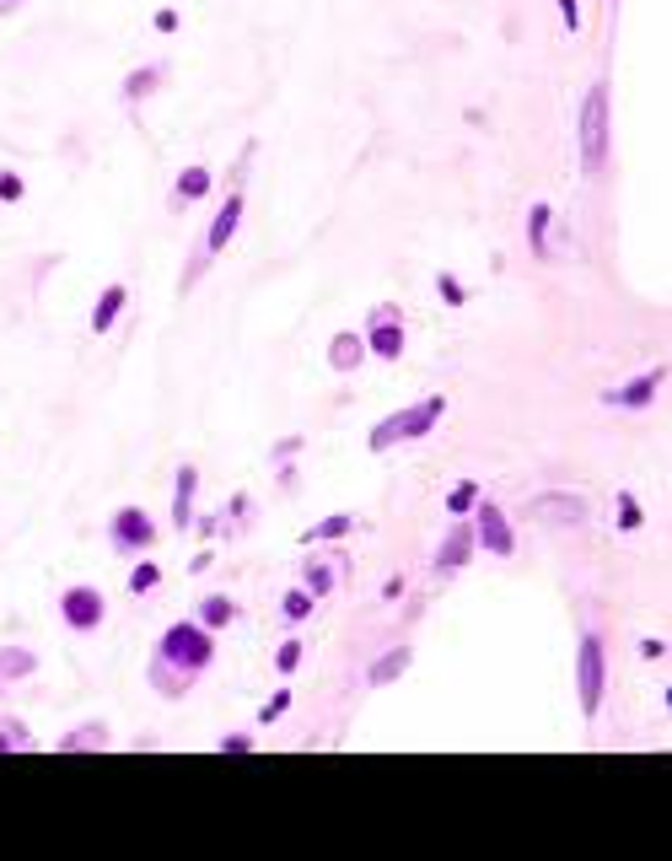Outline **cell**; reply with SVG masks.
Instances as JSON below:
<instances>
[{"mask_svg":"<svg viewBox=\"0 0 672 861\" xmlns=\"http://www.w3.org/2000/svg\"><path fill=\"white\" fill-rule=\"evenodd\" d=\"M210 663H216V636H210L199 619H173V625L162 630V641L151 647L146 684H151L162 700H184L188 689L205 678Z\"/></svg>","mask_w":672,"mask_h":861,"instance_id":"cell-1","label":"cell"},{"mask_svg":"<svg viewBox=\"0 0 672 861\" xmlns=\"http://www.w3.org/2000/svg\"><path fill=\"white\" fill-rule=\"evenodd\" d=\"M247 162H253V146H243V156H237V167H232V189H227V205L210 216V226H205V237L194 243V254H188L184 275H178V296H188L199 280H205V269L216 265L227 248H232V237H237V226H243L247 216V189H243V173Z\"/></svg>","mask_w":672,"mask_h":861,"instance_id":"cell-2","label":"cell"},{"mask_svg":"<svg viewBox=\"0 0 672 861\" xmlns=\"http://www.w3.org/2000/svg\"><path fill=\"white\" fill-rule=\"evenodd\" d=\"M441 420H447V394L415 398V404H404V409H393V415H382V420L371 426V431H367V453H393V447H409V442L430 437Z\"/></svg>","mask_w":672,"mask_h":861,"instance_id":"cell-3","label":"cell"},{"mask_svg":"<svg viewBox=\"0 0 672 861\" xmlns=\"http://www.w3.org/2000/svg\"><path fill=\"white\" fill-rule=\"evenodd\" d=\"M609 151H613V86L592 81L587 103H581V173L603 178L609 173Z\"/></svg>","mask_w":672,"mask_h":861,"instance_id":"cell-4","label":"cell"},{"mask_svg":"<svg viewBox=\"0 0 672 861\" xmlns=\"http://www.w3.org/2000/svg\"><path fill=\"white\" fill-rule=\"evenodd\" d=\"M603 695H609V647H603L598 630H581V641H576V700H581L587 722L603 711Z\"/></svg>","mask_w":672,"mask_h":861,"instance_id":"cell-5","label":"cell"},{"mask_svg":"<svg viewBox=\"0 0 672 861\" xmlns=\"http://www.w3.org/2000/svg\"><path fill=\"white\" fill-rule=\"evenodd\" d=\"M55 608H60V625L70 630V636H97V630L108 625V597L97 593V587H86V582L60 587Z\"/></svg>","mask_w":672,"mask_h":861,"instance_id":"cell-6","label":"cell"},{"mask_svg":"<svg viewBox=\"0 0 672 861\" xmlns=\"http://www.w3.org/2000/svg\"><path fill=\"white\" fill-rule=\"evenodd\" d=\"M157 538H162V528L151 523V512H146V507H119V512L108 517V549L124 555V560L151 555V549H157Z\"/></svg>","mask_w":672,"mask_h":861,"instance_id":"cell-7","label":"cell"},{"mask_svg":"<svg viewBox=\"0 0 672 861\" xmlns=\"http://www.w3.org/2000/svg\"><path fill=\"white\" fill-rule=\"evenodd\" d=\"M361 339H367V356H376V361H398L404 345H409V329H404L398 302H376V307L367 313V324H361Z\"/></svg>","mask_w":672,"mask_h":861,"instance_id":"cell-8","label":"cell"},{"mask_svg":"<svg viewBox=\"0 0 672 861\" xmlns=\"http://www.w3.org/2000/svg\"><path fill=\"white\" fill-rule=\"evenodd\" d=\"M468 528H474V544H479L485 555H495V560H511V555H517V528H511V517H506L489 496H479V507L468 512Z\"/></svg>","mask_w":672,"mask_h":861,"instance_id":"cell-9","label":"cell"},{"mask_svg":"<svg viewBox=\"0 0 672 861\" xmlns=\"http://www.w3.org/2000/svg\"><path fill=\"white\" fill-rule=\"evenodd\" d=\"M528 517H538V523H549V528H581V523L592 517V507H587V496H576V490H544V496L528 501Z\"/></svg>","mask_w":672,"mask_h":861,"instance_id":"cell-10","label":"cell"},{"mask_svg":"<svg viewBox=\"0 0 672 861\" xmlns=\"http://www.w3.org/2000/svg\"><path fill=\"white\" fill-rule=\"evenodd\" d=\"M479 555V544H474V528H468V517H452L447 533H441V544H436V560H430V571L436 577H457L468 560Z\"/></svg>","mask_w":672,"mask_h":861,"instance_id":"cell-11","label":"cell"},{"mask_svg":"<svg viewBox=\"0 0 672 861\" xmlns=\"http://www.w3.org/2000/svg\"><path fill=\"white\" fill-rule=\"evenodd\" d=\"M662 388H668V361H657L651 372L629 377L624 388H609V394H603V404H609V409H651Z\"/></svg>","mask_w":672,"mask_h":861,"instance_id":"cell-12","label":"cell"},{"mask_svg":"<svg viewBox=\"0 0 672 861\" xmlns=\"http://www.w3.org/2000/svg\"><path fill=\"white\" fill-rule=\"evenodd\" d=\"M194 496H199V468L194 464H178V474H173V528L188 533L194 523H199V512H194Z\"/></svg>","mask_w":672,"mask_h":861,"instance_id":"cell-13","label":"cell"},{"mask_svg":"<svg viewBox=\"0 0 672 861\" xmlns=\"http://www.w3.org/2000/svg\"><path fill=\"white\" fill-rule=\"evenodd\" d=\"M194 619L210 630V636H221V630H232L237 619H243V603L232 593H205L199 597V608H194Z\"/></svg>","mask_w":672,"mask_h":861,"instance_id":"cell-14","label":"cell"},{"mask_svg":"<svg viewBox=\"0 0 672 861\" xmlns=\"http://www.w3.org/2000/svg\"><path fill=\"white\" fill-rule=\"evenodd\" d=\"M162 81H167V60H146V66H135L119 81V103H146V97H157Z\"/></svg>","mask_w":672,"mask_h":861,"instance_id":"cell-15","label":"cell"},{"mask_svg":"<svg viewBox=\"0 0 672 861\" xmlns=\"http://www.w3.org/2000/svg\"><path fill=\"white\" fill-rule=\"evenodd\" d=\"M108 732H114V728H108L103 717H92V722H76V728L65 732V737L55 743V748H60V754H103V748L114 743Z\"/></svg>","mask_w":672,"mask_h":861,"instance_id":"cell-16","label":"cell"},{"mask_svg":"<svg viewBox=\"0 0 672 861\" xmlns=\"http://www.w3.org/2000/svg\"><path fill=\"white\" fill-rule=\"evenodd\" d=\"M361 361H367V339H361V329H339L334 339H328V366H334L339 377L361 372Z\"/></svg>","mask_w":672,"mask_h":861,"instance_id":"cell-17","label":"cell"},{"mask_svg":"<svg viewBox=\"0 0 672 861\" xmlns=\"http://www.w3.org/2000/svg\"><path fill=\"white\" fill-rule=\"evenodd\" d=\"M124 307H129V286H124V280H108V286L97 291V307H92V318H86V324H92V334H108V329H114V324L124 318Z\"/></svg>","mask_w":672,"mask_h":861,"instance_id":"cell-18","label":"cell"},{"mask_svg":"<svg viewBox=\"0 0 672 861\" xmlns=\"http://www.w3.org/2000/svg\"><path fill=\"white\" fill-rule=\"evenodd\" d=\"M409 663H415V647H404V641H398V647H387V652L367 667V689H387V684H398V678L409 673Z\"/></svg>","mask_w":672,"mask_h":861,"instance_id":"cell-19","label":"cell"},{"mask_svg":"<svg viewBox=\"0 0 672 861\" xmlns=\"http://www.w3.org/2000/svg\"><path fill=\"white\" fill-rule=\"evenodd\" d=\"M33 673H38V652L33 647H0V689L27 684Z\"/></svg>","mask_w":672,"mask_h":861,"instance_id":"cell-20","label":"cell"},{"mask_svg":"<svg viewBox=\"0 0 672 861\" xmlns=\"http://www.w3.org/2000/svg\"><path fill=\"white\" fill-rule=\"evenodd\" d=\"M549 226H554V205L549 199H538V205L528 210V243H533V259H554Z\"/></svg>","mask_w":672,"mask_h":861,"instance_id":"cell-21","label":"cell"},{"mask_svg":"<svg viewBox=\"0 0 672 861\" xmlns=\"http://www.w3.org/2000/svg\"><path fill=\"white\" fill-rule=\"evenodd\" d=\"M210 189H216V173L194 162V167H184V173H178V184H173V205H194V199H205Z\"/></svg>","mask_w":672,"mask_h":861,"instance_id":"cell-22","label":"cell"},{"mask_svg":"<svg viewBox=\"0 0 672 861\" xmlns=\"http://www.w3.org/2000/svg\"><path fill=\"white\" fill-rule=\"evenodd\" d=\"M345 533H356V512H328L323 523L302 528V544H306V549H312V544H339Z\"/></svg>","mask_w":672,"mask_h":861,"instance_id":"cell-23","label":"cell"},{"mask_svg":"<svg viewBox=\"0 0 672 861\" xmlns=\"http://www.w3.org/2000/svg\"><path fill=\"white\" fill-rule=\"evenodd\" d=\"M33 748H38V737L22 717H0V759L5 754H33Z\"/></svg>","mask_w":672,"mask_h":861,"instance_id":"cell-24","label":"cell"},{"mask_svg":"<svg viewBox=\"0 0 672 861\" xmlns=\"http://www.w3.org/2000/svg\"><path fill=\"white\" fill-rule=\"evenodd\" d=\"M302 587L323 603V597L339 587V566H328V560H302Z\"/></svg>","mask_w":672,"mask_h":861,"instance_id":"cell-25","label":"cell"},{"mask_svg":"<svg viewBox=\"0 0 672 861\" xmlns=\"http://www.w3.org/2000/svg\"><path fill=\"white\" fill-rule=\"evenodd\" d=\"M613 523H618V533H640V528H646V507H640V496H635V490H613Z\"/></svg>","mask_w":672,"mask_h":861,"instance_id":"cell-26","label":"cell"},{"mask_svg":"<svg viewBox=\"0 0 672 861\" xmlns=\"http://www.w3.org/2000/svg\"><path fill=\"white\" fill-rule=\"evenodd\" d=\"M124 587H129V593H135V597H151V593H157V587H162V566L140 555V560L129 566V577H124Z\"/></svg>","mask_w":672,"mask_h":861,"instance_id":"cell-27","label":"cell"},{"mask_svg":"<svg viewBox=\"0 0 672 861\" xmlns=\"http://www.w3.org/2000/svg\"><path fill=\"white\" fill-rule=\"evenodd\" d=\"M479 496H485L479 479H457V485L447 490V517H468V512L479 507Z\"/></svg>","mask_w":672,"mask_h":861,"instance_id":"cell-28","label":"cell"},{"mask_svg":"<svg viewBox=\"0 0 672 861\" xmlns=\"http://www.w3.org/2000/svg\"><path fill=\"white\" fill-rule=\"evenodd\" d=\"M312 608H317V597L306 593L302 582H297L291 593L280 597V619H286V625H302V619H312Z\"/></svg>","mask_w":672,"mask_h":861,"instance_id":"cell-29","label":"cell"},{"mask_svg":"<svg viewBox=\"0 0 672 861\" xmlns=\"http://www.w3.org/2000/svg\"><path fill=\"white\" fill-rule=\"evenodd\" d=\"M302 658H306V641H302V636H286V641H280V652H275V673H280V678H291V673L302 667Z\"/></svg>","mask_w":672,"mask_h":861,"instance_id":"cell-30","label":"cell"},{"mask_svg":"<svg viewBox=\"0 0 672 861\" xmlns=\"http://www.w3.org/2000/svg\"><path fill=\"white\" fill-rule=\"evenodd\" d=\"M436 291H441V302H447V307H463V302H468V286H463L452 269H441V275H436Z\"/></svg>","mask_w":672,"mask_h":861,"instance_id":"cell-31","label":"cell"},{"mask_svg":"<svg viewBox=\"0 0 672 861\" xmlns=\"http://www.w3.org/2000/svg\"><path fill=\"white\" fill-rule=\"evenodd\" d=\"M253 748H258L253 732H221V737H216V754H232V759H237V754H253Z\"/></svg>","mask_w":672,"mask_h":861,"instance_id":"cell-32","label":"cell"},{"mask_svg":"<svg viewBox=\"0 0 672 861\" xmlns=\"http://www.w3.org/2000/svg\"><path fill=\"white\" fill-rule=\"evenodd\" d=\"M286 711H291V689H275V695H269V700L258 706V728H269V722H280Z\"/></svg>","mask_w":672,"mask_h":861,"instance_id":"cell-33","label":"cell"},{"mask_svg":"<svg viewBox=\"0 0 672 861\" xmlns=\"http://www.w3.org/2000/svg\"><path fill=\"white\" fill-rule=\"evenodd\" d=\"M302 447H306V437H280V442L269 447V464H275V468H280V464H291V458H297Z\"/></svg>","mask_w":672,"mask_h":861,"instance_id":"cell-34","label":"cell"},{"mask_svg":"<svg viewBox=\"0 0 672 861\" xmlns=\"http://www.w3.org/2000/svg\"><path fill=\"white\" fill-rule=\"evenodd\" d=\"M27 195V184H22V173H11V167H0V199H11V205H16V199Z\"/></svg>","mask_w":672,"mask_h":861,"instance_id":"cell-35","label":"cell"},{"mask_svg":"<svg viewBox=\"0 0 672 861\" xmlns=\"http://www.w3.org/2000/svg\"><path fill=\"white\" fill-rule=\"evenodd\" d=\"M640 658H646V663H668V641H662V636H646V641H640Z\"/></svg>","mask_w":672,"mask_h":861,"instance_id":"cell-36","label":"cell"},{"mask_svg":"<svg viewBox=\"0 0 672 861\" xmlns=\"http://www.w3.org/2000/svg\"><path fill=\"white\" fill-rule=\"evenodd\" d=\"M559 22L576 33V27H581V0H559Z\"/></svg>","mask_w":672,"mask_h":861,"instance_id":"cell-37","label":"cell"},{"mask_svg":"<svg viewBox=\"0 0 672 861\" xmlns=\"http://www.w3.org/2000/svg\"><path fill=\"white\" fill-rule=\"evenodd\" d=\"M157 33H178V11H173V5L157 11Z\"/></svg>","mask_w":672,"mask_h":861,"instance_id":"cell-38","label":"cell"},{"mask_svg":"<svg viewBox=\"0 0 672 861\" xmlns=\"http://www.w3.org/2000/svg\"><path fill=\"white\" fill-rule=\"evenodd\" d=\"M210 566H216V555H210V549H199V555L188 560V571H194V577H199V571H210Z\"/></svg>","mask_w":672,"mask_h":861,"instance_id":"cell-39","label":"cell"},{"mask_svg":"<svg viewBox=\"0 0 672 861\" xmlns=\"http://www.w3.org/2000/svg\"><path fill=\"white\" fill-rule=\"evenodd\" d=\"M382 597H404V577H387V582H382Z\"/></svg>","mask_w":672,"mask_h":861,"instance_id":"cell-40","label":"cell"},{"mask_svg":"<svg viewBox=\"0 0 672 861\" xmlns=\"http://www.w3.org/2000/svg\"><path fill=\"white\" fill-rule=\"evenodd\" d=\"M27 0H0V16H11V11H22Z\"/></svg>","mask_w":672,"mask_h":861,"instance_id":"cell-41","label":"cell"},{"mask_svg":"<svg viewBox=\"0 0 672 861\" xmlns=\"http://www.w3.org/2000/svg\"><path fill=\"white\" fill-rule=\"evenodd\" d=\"M609 5H613V0H609Z\"/></svg>","mask_w":672,"mask_h":861,"instance_id":"cell-42","label":"cell"}]
</instances>
